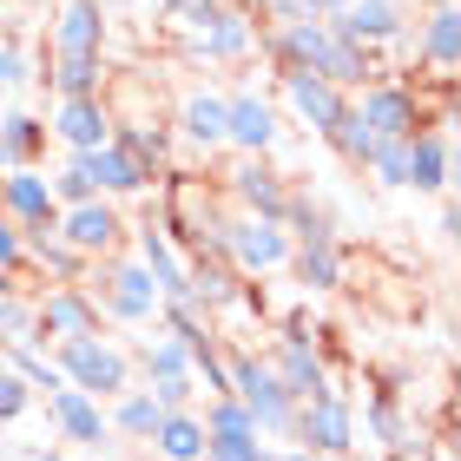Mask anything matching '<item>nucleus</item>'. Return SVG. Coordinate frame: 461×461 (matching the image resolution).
I'll list each match as a JSON object with an SVG mask.
<instances>
[{
  "label": "nucleus",
  "instance_id": "1",
  "mask_svg": "<svg viewBox=\"0 0 461 461\" xmlns=\"http://www.w3.org/2000/svg\"><path fill=\"white\" fill-rule=\"evenodd\" d=\"M284 230H290V277H297L303 297H323V290H343V238L330 212L310 192H290V212H284Z\"/></svg>",
  "mask_w": 461,
  "mask_h": 461
},
{
  "label": "nucleus",
  "instance_id": "2",
  "mask_svg": "<svg viewBox=\"0 0 461 461\" xmlns=\"http://www.w3.org/2000/svg\"><path fill=\"white\" fill-rule=\"evenodd\" d=\"M224 369H230V395H238V402L250 409L258 435H284V442H290V422H297V395L277 383V369H270L258 349H238V343H224Z\"/></svg>",
  "mask_w": 461,
  "mask_h": 461
},
{
  "label": "nucleus",
  "instance_id": "3",
  "mask_svg": "<svg viewBox=\"0 0 461 461\" xmlns=\"http://www.w3.org/2000/svg\"><path fill=\"white\" fill-rule=\"evenodd\" d=\"M86 277H93L86 297L99 303V317H106V323H152L158 317V284H152V270H145L132 250L99 258Z\"/></svg>",
  "mask_w": 461,
  "mask_h": 461
},
{
  "label": "nucleus",
  "instance_id": "4",
  "mask_svg": "<svg viewBox=\"0 0 461 461\" xmlns=\"http://www.w3.org/2000/svg\"><path fill=\"white\" fill-rule=\"evenodd\" d=\"M53 369L67 375V389L93 395V402H113V395L132 389V356L106 337H67L53 343Z\"/></svg>",
  "mask_w": 461,
  "mask_h": 461
},
{
  "label": "nucleus",
  "instance_id": "5",
  "mask_svg": "<svg viewBox=\"0 0 461 461\" xmlns=\"http://www.w3.org/2000/svg\"><path fill=\"white\" fill-rule=\"evenodd\" d=\"M290 442L310 448V455H356V409H349V395L330 383L323 395H303L297 402V422H290Z\"/></svg>",
  "mask_w": 461,
  "mask_h": 461
},
{
  "label": "nucleus",
  "instance_id": "6",
  "mask_svg": "<svg viewBox=\"0 0 461 461\" xmlns=\"http://www.w3.org/2000/svg\"><path fill=\"white\" fill-rule=\"evenodd\" d=\"M218 244H224V264L238 270V277H270V270H284V264H290V230H284V224H270V218H244V212H230L224 230H218Z\"/></svg>",
  "mask_w": 461,
  "mask_h": 461
},
{
  "label": "nucleus",
  "instance_id": "7",
  "mask_svg": "<svg viewBox=\"0 0 461 461\" xmlns=\"http://www.w3.org/2000/svg\"><path fill=\"white\" fill-rule=\"evenodd\" d=\"M99 303L86 297V284H47L33 297V349H47V343H67V337H99Z\"/></svg>",
  "mask_w": 461,
  "mask_h": 461
},
{
  "label": "nucleus",
  "instance_id": "8",
  "mask_svg": "<svg viewBox=\"0 0 461 461\" xmlns=\"http://www.w3.org/2000/svg\"><path fill=\"white\" fill-rule=\"evenodd\" d=\"M349 106L363 113V125L375 139H409L422 125H435L422 113V86H402V79H369L363 93H349Z\"/></svg>",
  "mask_w": 461,
  "mask_h": 461
},
{
  "label": "nucleus",
  "instance_id": "9",
  "mask_svg": "<svg viewBox=\"0 0 461 461\" xmlns=\"http://www.w3.org/2000/svg\"><path fill=\"white\" fill-rule=\"evenodd\" d=\"M290 172H277L270 158H238L224 172V198H230V212H244V218H270V224H284L290 212Z\"/></svg>",
  "mask_w": 461,
  "mask_h": 461
},
{
  "label": "nucleus",
  "instance_id": "10",
  "mask_svg": "<svg viewBox=\"0 0 461 461\" xmlns=\"http://www.w3.org/2000/svg\"><path fill=\"white\" fill-rule=\"evenodd\" d=\"M284 139V113L264 93H224V145L238 158H270Z\"/></svg>",
  "mask_w": 461,
  "mask_h": 461
},
{
  "label": "nucleus",
  "instance_id": "11",
  "mask_svg": "<svg viewBox=\"0 0 461 461\" xmlns=\"http://www.w3.org/2000/svg\"><path fill=\"white\" fill-rule=\"evenodd\" d=\"M125 212L113 198H86V204H59V238H67L86 264H99V258H113V250H125Z\"/></svg>",
  "mask_w": 461,
  "mask_h": 461
},
{
  "label": "nucleus",
  "instance_id": "12",
  "mask_svg": "<svg viewBox=\"0 0 461 461\" xmlns=\"http://www.w3.org/2000/svg\"><path fill=\"white\" fill-rule=\"evenodd\" d=\"M349 106V93L343 86H330L323 73H303V67H284L277 73V113H290L303 125V132H330V125H337V113Z\"/></svg>",
  "mask_w": 461,
  "mask_h": 461
},
{
  "label": "nucleus",
  "instance_id": "13",
  "mask_svg": "<svg viewBox=\"0 0 461 461\" xmlns=\"http://www.w3.org/2000/svg\"><path fill=\"white\" fill-rule=\"evenodd\" d=\"M402 40H409L415 67H429L442 86H455V47H461V7H455V0H435Z\"/></svg>",
  "mask_w": 461,
  "mask_h": 461
},
{
  "label": "nucleus",
  "instance_id": "14",
  "mask_svg": "<svg viewBox=\"0 0 461 461\" xmlns=\"http://www.w3.org/2000/svg\"><path fill=\"white\" fill-rule=\"evenodd\" d=\"M106 33H113L106 0H67L53 14V59H106Z\"/></svg>",
  "mask_w": 461,
  "mask_h": 461
},
{
  "label": "nucleus",
  "instance_id": "15",
  "mask_svg": "<svg viewBox=\"0 0 461 461\" xmlns=\"http://www.w3.org/2000/svg\"><path fill=\"white\" fill-rule=\"evenodd\" d=\"M67 158H79V172L93 178V192H99V198H113V204H119V198H145V192L158 185L132 152H119L113 139H106V145H93V152H67Z\"/></svg>",
  "mask_w": 461,
  "mask_h": 461
},
{
  "label": "nucleus",
  "instance_id": "16",
  "mask_svg": "<svg viewBox=\"0 0 461 461\" xmlns=\"http://www.w3.org/2000/svg\"><path fill=\"white\" fill-rule=\"evenodd\" d=\"M264 363L277 369V383L297 395V402H303V395H323L330 383H337L330 363H323V343H317V337H284V330H277V343H270Z\"/></svg>",
  "mask_w": 461,
  "mask_h": 461
},
{
  "label": "nucleus",
  "instance_id": "17",
  "mask_svg": "<svg viewBox=\"0 0 461 461\" xmlns=\"http://www.w3.org/2000/svg\"><path fill=\"white\" fill-rule=\"evenodd\" d=\"M330 27H337L343 40H356V47L383 53L389 40L409 33V7H402V0H349L343 14H330Z\"/></svg>",
  "mask_w": 461,
  "mask_h": 461
},
{
  "label": "nucleus",
  "instance_id": "18",
  "mask_svg": "<svg viewBox=\"0 0 461 461\" xmlns=\"http://www.w3.org/2000/svg\"><path fill=\"white\" fill-rule=\"evenodd\" d=\"M47 422L59 429V442H79V448H113V422H106V402L79 389H53L47 395Z\"/></svg>",
  "mask_w": 461,
  "mask_h": 461
},
{
  "label": "nucleus",
  "instance_id": "19",
  "mask_svg": "<svg viewBox=\"0 0 461 461\" xmlns=\"http://www.w3.org/2000/svg\"><path fill=\"white\" fill-rule=\"evenodd\" d=\"M0 212H7L20 230L27 224H53L59 230V198L40 165H20V172H0Z\"/></svg>",
  "mask_w": 461,
  "mask_h": 461
},
{
  "label": "nucleus",
  "instance_id": "20",
  "mask_svg": "<svg viewBox=\"0 0 461 461\" xmlns=\"http://www.w3.org/2000/svg\"><path fill=\"white\" fill-rule=\"evenodd\" d=\"M113 119H119V113L106 106V93H99V99H59L47 132L67 145V152H93V145L113 139Z\"/></svg>",
  "mask_w": 461,
  "mask_h": 461
},
{
  "label": "nucleus",
  "instance_id": "21",
  "mask_svg": "<svg viewBox=\"0 0 461 461\" xmlns=\"http://www.w3.org/2000/svg\"><path fill=\"white\" fill-rule=\"evenodd\" d=\"M132 258L152 270L158 303H165V297H192V284H185V250L165 238V224H158V218H145V224L132 230Z\"/></svg>",
  "mask_w": 461,
  "mask_h": 461
},
{
  "label": "nucleus",
  "instance_id": "22",
  "mask_svg": "<svg viewBox=\"0 0 461 461\" xmlns=\"http://www.w3.org/2000/svg\"><path fill=\"white\" fill-rule=\"evenodd\" d=\"M27 270H40V277L47 284H86V258H79V250L59 238L53 224H27Z\"/></svg>",
  "mask_w": 461,
  "mask_h": 461
},
{
  "label": "nucleus",
  "instance_id": "23",
  "mask_svg": "<svg viewBox=\"0 0 461 461\" xmlns=\"http://www.w3.org/2000/svg\"><path fill=\"white\" fill-rule=\"evenodd\" d=\"M172 132L192 145L198 158L224 152V93H185V99H178V125H172Z\"/></svg>",
  "mask_w": 461,
  "mask_h": 461
},
{
  "label": "nucleus",
  "instance_id": "24",
  "mask_svg": "<svg viewBox=\"0 0 461 461\" xmlns=\"http://www.w3.org/2000/svg\"><path fill=\"white\" fill-rule=\"evenodd\" d=\"M113 145L132 152L152 178L172 172V125H165V119H113Z\"/></svg>",
  "mask_w": 461,
  "mask_h": 461
},
{
  "label": "nucleus",
  "instance_id": "25",
  "mask_svg": "<svg viewBox=\"0 0 461 461\" xmlns=\"http://www.w3.org/2000/svg\"><path fill=\"white\" fill-rule=\"evenodd\" d=\"M185 47H192V59H244L250 47H258V20H250L244 7H224V20H212L204 33H192Z\"/></svg>",
  "mask_w": 461,
  "mask_h": 461
},
{
  "label": "nucleus",
  "instance_id": "26",
  "mask_svg": "<svg viewBox=\"0 0 461 461\" xmlns=\"http://www.w3.org/2000/svg\"><path fill=\"white\" fill-rule=\"evenodd\" d=\"M448 125H422V132L409 139V192H448Z\"/></svg>",
  "mask_w": 461,
  "mask_h": 461
},
{
  "label": "nucleus",
  "instance_id": "27",
  "mask_svg": "<svg viewBox=\"0 0 461 461\" xmlns=\"http://www.w3.org/2000/svg\"><path fill=\"white\" fill-rule=\"evenodd\" d=\"M47 119H33V113H7L0 119V172H20V165H40L47 158Z\"/></svg>",
  "mask_w": 461,
  "mask_h": 461
},
{
  "label": "nucleus",
  "instance_id": "28",
  "mask_svg": "<svg viewBox=\"0 0 461 461\" xmlns=\"http://www.w3.org/2000/svg\"><path fill=\"white\" fill-rule=\"evenodd\" d=\"M356 435H369L375 448H402V442H415V422H409L402 395H395V389H375L369 409H363V422H356Z\"/></svg>",
  "mask_w": 461,
  "mask_h": 461
},
{
  "label": "nucleus",
  "instance_id": "29",
  "mask_svg": "<svg viewBox=\"0 0 461 461\" xmlns=\"http://www.w3.org/2000/svg\"><path fill=\"white\" fill-rule=\"evenodd\" d=\"M152 455L158 461H204V422L192 409H165L152 429Z\"/></svg>",
  "mask_w": 461,
  "mask_h": 461
},
{
  "label": "nucleus",
  "instance_id": "30",
  "mask_svg": "<svg viewBox=\"0 0 461 461\" xmlns=\"http://www.w3.org/2000/svg\"><path fill=\"white\" fill-rule=\"evenodd\" d=\"M33 79H47L59 99H99L106 93V59H53V67H40Z\"/></svg>",
  "mask_w": 461,
  "mask_h": 461
},
{
  "label": "nucleus",
  "instance_id": "31",
  "mask_svg": "<svg viewBox=\"0 0 461 461\" xmlns=\"http://www.w3.org/2000/svg\"><path fill=\"white\" fill-rule=\"evenodd\" d=\"M204 448L212 442H258V422H250V409L238 395H204Z\"/></svg>",
  "mask_w": 461,
  "mask_h": 461
},
{
  "label": "nucleus",
  "instance_id": "32",
  "mask_svg": "<svg viewBox=\"0 0 461 461\" xmlns=\"http://www.w3.org/2000/svg\"><path fill=\"white\" fill-rule=\"evenodd\" d=\"M158 415H165V409L152 402V389H125V395H113L106 422H113V435H125V442H152Z\"/></svg>",
  "mask_w": 461,
  "mask_h": 461
},
{
  "label": "nucleus",
  "instance_id": "33",
  "mask_svg": "<svg viewBox=\"0 0 461 461\" xmlns=\"http://www.w3.org/2000/svg\"><path fill=\"white\" fill-rule=\"evenodd\" d=\"M323 145H330V152H337V158L349 165V172H363V165H369V152H375V132L363 125V113H356V106H343V113H337V125L323 132Z\"/></svg>",
  "mask_w": 461,
  "mask_h": 461
},
{
  "label": "nucleus",
  "instance_id": "34",
  "mask_svg": "<svg viewBox=\"0 0 461 461\" xmlns=\"http://www.w3.org/2000/svg\"><path fill=\"white\" fill-rule=\"evenodd\" d=\"M139 369H145V383H158V375H192V356H185L178 337H145L139 343Z\"/></svg>",
  "mask_w": 461,
  "mask_h": 461
},
{
  "label": "nucleus",
  "instance_id": "35",
  "mask_svg": "<svg viewBox=\"0 0 461 461\" xmlns=\"http://www.w3.org/2000/svg\"><path fill=\"white\" fill-rule=\"evenodd\" d=\"M409 139H375V152H369L363 172H375V185H389V192H409Z\"/></svg>",
  "mask_w": 461,
  "mask_h": 461
},
{
  "label": "nucleus",
  "instance_id": "36",
  "mask_svg": "<svg viewBox=\"0 0 461 461\" xmlns=\"http://www.w3.org/2000/svg\"><path fill=\"white\" fill-rule=\"evenodd\" d=\"M33 337V297L27 290H7L0 297V343H27Z\"/></svg>",
  "mask_w": 461,
  "mask_h": 461
},
{
  "label": "nucleus",
  "instance_id": "37",
  "mask_svg": "<svg viewBox=\"0 0 461 461\" xmlns=\"http://www.w3.org/2000/svg\"><path fill=\"white\" fill-rule=\"evenodd\" d=\"M27 409H33V389H27V375L0 363V429H7V422H20Z\"/></svg>",
  "mask_w": 461,
  "mask_h": 461
},
{
  "label": "nucleus",
  "instance_id": "38",
  "mask_svg": "<svg viewBox=\"0 0 461 461\" xmlns=\"http://www.w3.org/2000/svg\"><path fill=\"white\" fill-rule=\"evenodd\" d=\"M47 185H53V198H59V204H86V198H99V192H93V178L79 172V158H67Z\"/></svg>",
  "mask_w": 461,
  "mask_h": 461
},
{
  "label": "nucleus",
  "instance_id": "39",
  "mask_svg": "<svg viewBox=\"0 0 461 461\" xmlns=\"http://www.w3.org/2000/svg\"><path fill=\"white\" fill-rule=\"evenodd\" d=\"M0 270H14V277L27 270V230H20L7 212H0Z\"/></svg>",
  "mask_w": 461,
  "mask_h": 461
},
{
  "label": "nucleus",
  "instance_id": "40",
  "mask_svg": "<svg viewBox=\"0 0 461 461\" xmlns=\"http://www.w3.org/2000/svg\"><path fill=\"white\" fill-rule=\"evenodd\" d=\"M145 389H152L158 409H192V395H198L192 375H158V383H145Z\"/></svg>",
  "mask_w": 461,
  "mask_h": 461
},
{
  "label": "nucleus",
  "instance_id": "41",
  "mask_svg": "<svg viewBox=\"0 0 461 461\" xmlns=\"http://www.w3.org/2000/svg\"><path fill=\"white\" fill-rule=\"evenodd\" d=\"M224 7H230V0H185V7H178L172 20L185 27V40H192V33H204V27H212V20H224Z\"/></svg>",
  "mask_w": 461,
  "mask_h": 461
},
{
  "label": "nucleus",
  "instance_id": "42",
  "mask_svg": "<svg viewBox=\"0 0 461 461\" xmlns=\"http://www.w3.org/2000/svg\"><path fill=\"white\" fill-rule=\"evenodd\" d=\"M20 79H33L27 53H20V40H0V86H20Z\"/></svg>",
  "mask_w": 461,
  "mask_h": 461
},
{
  "label": "nucleus",
  "instance_id": "43",
  "mask_svg": "<svg viewBox=\"0 0 461 461\" xmlns=\"http://www.w3.org/2000/svg\"><path fill=\"white\" fill-rule=\"evenodd\" d=\"M264 27H290V20H310V0H258Z\"/></svg>",
  "mask_w": 461,
  "mask_h": 461
},
{
  "label": "nucleus",
  "instance_id": "44",
  "mask_svg": "<svg viewBox=\"0 0 461 461\" xmlns=\"http://www.w3.org/2000/svg\"><path fill=\"white\" fill-rule=\"evenodd\" d=\"M349 0H310V20H330V14H343Z\"/></svg>",
  "mask_w": 461,
  "mask_h": 461
},
{
  "label": "nucleus",
  "instance_id": "45",
  "mask_svg": "<svg viewBox=\"0 0 461 461\" xmlns=\"http://www.w3.org/2000/svg\"><path fill=\"white\" fill-rule=\"evenodd\" d=\"M277 461H323V455H310V448H277Z\"/></svg>",
  "mask_w": 461,
  "mask_h": 461
},
{
  "label": "nucleus",
  "instance_id": "46",
  "mask_svg": "<svg viewBox=\"0 0 461 461\" xmlns=\"http://www.w3.org/2000/svg\"><path fill=\"white\" fill-rule=\"evenodd\" d=\"M152 7H158V14H165V20H172V14H178V7H185V0H152Z\"/></svg>",
  "mask_w": 461,
  "mask_h": 461
},
{
  "label": "nucleus",
  "instance_id": "47",
  "mask_svg": "<svg viewBox=\"0 0 461 461\" xmlns=\"http://www.w3.org/2000/svg\"><path fill=\"white\" fill-rule=\"evenodd\" d=\"M7 290H20V277H14V270H0V297H7Z\"/></svg>",
  "mask_w": 461,
  "mask_h": 461
},
{
  "label": "nucleus",
  "instance_id": "48",
  "mask_svg": "<svg viewBox=\"0 0 461 461\" xmlns=\"http://www.w3.org/2000/svg\"><path fill=\"white\" fill-rule=\"evenodd\" d=\"M27 461H67V455H59V448H40V455H27Z\"/></svg>",
  "mask_w": 461,
  "mask_h": 461
},
{
  "label": "nucleus",
  "instance_id": "49",
  "mask_svg": "<svg viewBox=\"0 0 461 461\" xmlns=\"http://www.w3.org/2000/svg\"><path fill=\"white\" fill-rule=\"evenodd\" d=\"M429 7H435V0H429Z\"/></svg>",
  "mask_w": 461,
  "mask_h": 461
}]
</instances>
